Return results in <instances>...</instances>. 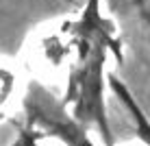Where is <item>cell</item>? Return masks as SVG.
<instances>
[{"label":"cell","instance_id":"cell-3","mask_svg":"<svg viewBox=\"0 0 150 146\" xmlns=\"http://www.w3.org/2000/svg\"><path fill=\"white\" fill-rule=\"evenodd\" d=\"M109 87L113 90V94L122 100V105L128 109L137 137L142 140L146 146H150V120H148V116H146V111L137 105V100H135V96L131 94V90H128V87L124 85V83L117 79L115 74H109Z\"/></svg>","mask_w":150,"mask_h":146},{"label":"cell","instance_id":"cell-1","mask_svg":"<svg viewBox=\"0 0 150 146\" xmlns=\"http://www.w3.org/2000/svg\"><path fill=\"white\" fill-rule=\"evenodd\" d=\"M122 59L115 22L100 13V2L85 4L76 20H65L41 41L44 61L65 72L61 103L87 133L96 131L105 146H115L105 103V66L109 55Z\"/></svg>","mask_w":150,"mask_h":146},{"label":"cell","instance_id":"cell-4","mask_svg":"<svg viewBox=\"0 0 150 146\" xmlns=\"http://www.w3.org/2000/svg\"><path fill=\"white\" fill-rule=\"evenodd\" d=\"M126 9L133 11V18L137 20V24L144 28V35L150 41V2H128L124 4Z\"/></svg>","mask_w":150,"mask_h":146},{"label":"cell","instance_id":"cell-2","mask_svg":"<svg viewBox=\"0 0 150 146\" xmlns=\"http://www.w3.org/2000/svg\"><path fill=\"white\" fill-rule=\"evenodd\" d=\"M18 129L35 135L37 140H61L65 146H96L89 140V133L72 118L61 98L35 79L28 81L24 90L22 118L18 122Z\"/></svg>","mask_w":150,"mask_h":146},{"label":"cell","instance_id":"cell-6","mask_svg":"<svg viewBox=\"0 0 150 146\" xmlns=\"http://www.w3.org/2000/svg\"><path fill=\"white\" fill-rule=\"evenodd\" d=\"M11 146H41V144H39V140L35 137V135H30V133L20 131V129H18V137L13 140Z\"/></svg>","mask_w":150,"mask_h":146},{"label":"cell","instance_id":"cell-5","mask_svg":"<svg viewBox=\"0 0 150 146\" xmlns=\"http://www.w3.org/2000/svg\"><path fill=\"white\" fill-rule=\"evenodd\" d=\"M13 87H15V74L7 68H0V107L9 100Z\"/></svg>","mask_w":150,"mask_h":146}]
</instances>
